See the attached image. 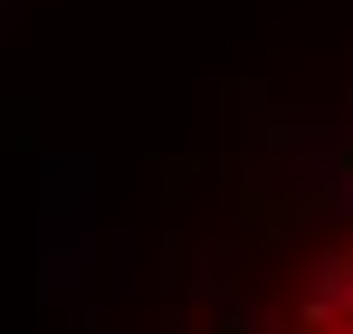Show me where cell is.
<instances>
[{
  "label": "cell",
  "instance_id": "1",
  "mask_svg": "<svg viewBox=\"0 0 353 334\" xmlns=\"http://www.w3.org/2000/svg\"><path fill=\"white\" fill-rule=\"evenodd\" d=\"M143 334H353V106L258 115L181 172Z\"/></svg>",
  "mask_w": 353,
  "mask_h": 334
}]
</instances>
